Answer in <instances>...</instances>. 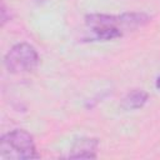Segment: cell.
Listing matches in <instances>:
<instances>
[{"instance_id":"3","label":"cell","mask_w":160,"mask_h":160,"mask_svg":"<svg viewBox=\"0 0 160 160\" xmlns=\"http://www.w3.org/2000/svg\"><path fill=\"white\" fill-rule=\"evenodd\" d=\"M40 58L36 49L29 42H18L5 54L4 65L11 74H24L36 69Z\"/></svg>"},{"instance_id":"5","label":"cell","mask_w":160,"mask_h":160,"mask_svg":"<svg viewBox=\"0 0 160 160\" xmlns=\"http://www.w3.org/2000/svg\"><path fill=\"white\" fill-rule=\"evenodd\" d=\"M149 100V94L142 89H135L129 91L122 99L121 106L125 110H136L142 108Z\"/></svg>"},{"instance_id":"6","label":"cell","mask_w":160,"mask_h":160,"mask_svg":"<svg viewBox=\"0 0 160 160\" xmlns=\"http://www.w3.org/2000/svg\"><path fill=\"white\" fill-rule=\"evenodd\" d=\"M0 19H1V26H4V25H5V22H6V21H9V20L11 19V15H10V12H9V10H8V8H6V5H5V2H4V1H1V8H0Z\"/></svg>"},{"instance_id":"7","label":"cell","mask_w":160,"mask_h":160,"mask_svg":"<svg viewBox=\"0 0 160 160\" xmlns=\"http://www.w3.org/2000/svg\"><path fill=\"white\" fill-rule=\"evenodd\" d=\"M155 88L160 91V76H159V78L156 79V81H155Z\"/></svg>"},{"instance_id":"4","label":"cell","mask_w":160,"mask_h":160,"mask_svg":"<svg viewBox=\"0 0 160 160\" xmlns=\"http://www.w3.org/2000/svg\"><path fill=\"white\" fill-rule=\"evenodd\" d=\"M99 140L96 138L82 136L75 140L68 158L69 159H96Z\"/></svg>"},{"instance_id":"2","label":"cell","mask_w":160,"mask_h":160,"mask_svg":"<svg viewBox=\"0 0 160 160\" xmlns=\"http://www.w3.org/2000/svg\"><path fill=\"white\" fill-rule=\"evenodd\" d=\"M40 154L32 135L24 129H15L0 138V159L2 160H26L38 159Z\"/></svg>"},{"instance_id":"1","label":"cell","mask_w":160,"mask_h":160,"mask_svg":"<svg viewBox=\"0 0 160 160\" xmlns=\"http://www.w3.org/2000/svg\"><path fill=\"white\" fill-rule=\"evenodd\" d=\"M151 16L142 11H129L120 15L88 14L85 25L92 34L91 41H109L124 35V31L135 30L149 24Z\"/></svg>"}]
</instances>
